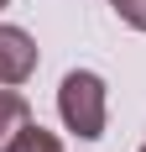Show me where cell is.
I'll use <instances>...</instances> for the list:
<instances>
[{
  "instance_id": "6da1fadb",
  "label": "cell",
  "mask_w": 146,
  "mask_h": 152,
  "mask_svg": "<svg viewBox=\"0 0 146 152\" xmlns=\"http://www.w3.org/2000/svg\"><path fill=\"white\" fill-rule=\"evenodd\" d=\"M58 121L78 142H99L110 126V84L94 68H68L58 84Z\"/></svg>"
},
{
  "instance_id": "7a4b0ae2",
  "label": "cell",
  "mask_w": 146,
  "mask_h": 152,
  "mask_svg": "<svg viewBox=\"0 0 146 152\" xmlns=\"http://www.w3.org/2000/svg\"><path fill=\"white\" fill-rule=\"evenodd\" d=\"M37 63H42L37 37H31L26 26H16V21H0V84L21 89V84L37 74Z\"/></svg>"
},
{
  "instance_id": "3957f363",
  "label": "cell",
  "mask_w": 146,
  "mask_h": 152,
  "mask_svg": "<svg viewBox=\"0 0 146 152\" xmlns=\"http://www.w3.org/2000/svg\"><path fill=\"white\" fill-rule=\"evenodd\" d=\"M26 121H31L26 94H21V89H11V84H0V152L11 147V137H16Z\"/></svg>"
},
{
  "instance_id": "277c9868",
  "label": "cell",
  "mask_w": 146,
  "mask_h": 152,
  "mask_svg": "<svg viewBox=\"0 0 146 152\" xmlns=\"http://www.w3.org/2000/svg\"><path fill=\"white\" fill-rule=\"evenodd\" d=\"M5 152H63V142H58V131H47V126L26 121V126L11 137V147H5Z\"/></svg>"
},
{
  "instance_id": "5b68a950",
  "label": "cell",
  "mask_w": 146,
  "mask_h": 152,
  "mask_svg": "<svg viewBox=\"0 0 146 152\" xmlns=\"http://www.w3.org/2000/svg\"><path fill=\"white\" fill-rule=\"evenodd\" d=\"M110 5H115V16L131 31H146V0H110Z\"/></svg>"
},
{
  "instance_id": "8992f818",
  "label": "cell",
  "mask_w": 146,
  "mask_h": 152,
  "mask_svg": "<svg viewBox=\"0 0 146 152\" xmlns=\"http://www.w3.org/2000/svg\"><path fill=\"white\" fill-rule=\"evenodd\" d=\"M5 5H11V0H0V11H5Z\"/></svg>"
},
{
  "instance_id": "52a82bcc",
  "label": "cell",
  "mask_w": 146,
  "mask_h": 152,
  "mask_svg": "<svg viewBox=\"0 0 146 152\" xmlns=\"http://www.w3.org/2000/svg\"><path fill=\"white\" fill-rule=\"evenodd\" d=\"M141 152H146V147H141Z\"/></svg>"
}]
</instances>
